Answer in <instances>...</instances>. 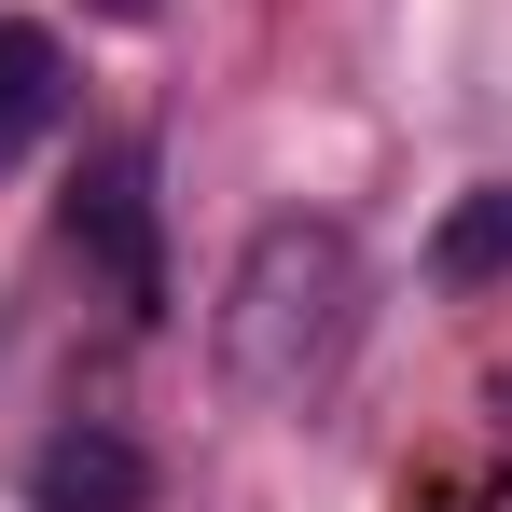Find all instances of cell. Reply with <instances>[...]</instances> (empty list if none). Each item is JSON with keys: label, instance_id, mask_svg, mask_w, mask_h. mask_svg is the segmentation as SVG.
Masks as SVG:
<instances>
[{"label": "cell", "instance_id": "8992f818", "mask_svg": "<svg viewBox=\"0 0 512 512\" xmlns=\"http://www.w3.org/2000/svg\"><path fill=\"white\" fill-rule=\"evenodd\" d=\"M84 14H111V28H153V14H167V0H84Z\"/></svg>", "mask_w": 512, "mask_h": 512}, {"label": "cell", "instance_id": "5b68a950", "mask_svg": "<svg viewBox=\"0 0 512 512\" xmlns=\"http://www.w3.org/2000/svg\"><path fill=\"white\" fill-rule=\"evenodd\" d=\"M429 277H443V291H499L512 277V180H471V194L429 222Z\"/></svg>", "mask_w": 512, "mask_h": 512}, {"label": "cell", "instance_id": "277c9868", "mask_svg": "<svg viewBox=\"0 0 512 512\" xmlns=\"http://www.w3.org/2000/svg\"><path fill=\"white\" fill-rule=\"evenodd\" d=\"M56 111H70V56H56V28L0 14V167H14V153H42V139H56Z\"/></svg>", "mask_w": 512, "mask_h": 512}, {"label": "cell", "instance_id": "6da1fadb", "mask_svg": "<svg viewBox=\"0 0 512 512\" xmlns=\"http://www.w3.org/2000/svg\"><path fill=\"white\" fill-rule=\"evenodd\" d=\"M208 346H222V388H236V402H277V416L319 402L346 374V346H360V236L277 208L250 250H236V277H222Z\"/></svg>", "mask_w": 512, "mask_h": 512}, {"label": "cell", "instance_id": "7a4b0ae2", "mask_svg": "<svg viewBox=\"0 0 512 512\" xmlns=\"http://www.w3.org/2000/svg\"><path fill=\"white\" fill-rule=\"evenodd\" d=\"M70 250L111 277V305H125V319H153V305H167V236H153V153H139V139H111V153L70 180Z\"/></svg>", "mask_w": 512, "mask_h": 512}, {"label": "cell", "instance_id": "3957f363", "mask_svg": "<svg viewBox=\"0 0 512 512\" xmlns=\"http://www.w3.org/2000/svg\"><path fill=\"white\" fill-rule=\"evenodd\" d=\"M28 512H153V457L111 416H70L28 443Z\"/></svg>", "mask_w": 512, "mask_h": 512}]
</instances>
